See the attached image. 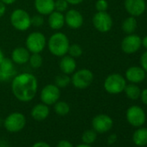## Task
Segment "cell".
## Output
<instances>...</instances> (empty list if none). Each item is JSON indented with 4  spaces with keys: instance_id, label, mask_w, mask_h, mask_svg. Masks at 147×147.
<instances>
[{
    "instance_id": "6da1fadb",
    "label": "cell",
    "mask_w": 147,
    "mask_h": 147,
    "mask_svg": "<svg viewBox=\"0 0 147 147\" xmlns=\"http://www.w3.org/2000/svg\"><path fill=\"white\" fill-rule=\"evenodd\" d=\"M37 89L38 82L33 74L21 73L11 80V92L19 101H31L36 97Z\"/></svg>"
},
{
    "instance_id": "7a4b0ae2",
    "label": "cell",
    "mask_w": 147,
    "mask_h": 147,
    "mask_svg": "<svg viewBox=\"0 0 147 147\" xmlns=\"http://www.w3.org/2000/svg\"><path fill=\"white\" fill-rule=\"evenodd\" d=\"M47 45L49 52L53 55L61 57L67 53L70 42L66 34L62 32H55L49 37Z\"/></svg>"
},
{
    "instance_id": "3957f363",
    "label": "cell",
    "mask_w": 147,
    "mask_h": 147,
    "mask_svg": "<svg viewBox=\"0 0 147 147\" xmlns=\"http://www.w3.org/2000/svg\"><path fill=\"white\" fill-rule=\"evenodd\" d=\"M31 17L30 14L23 9L14 10L10 18L12 27L18 31H26L31 26Z\"/></svg>"
},
{
    "instance_id": "277c9868",
    "label": "cell",
    "mask_w": 147,
    "mask_h": 147,
    "mask_svg": "<svg viewBox=\"0 0 147 147\" xmlns=\"http://www.w3.org/2000/svg\"><path fill=\"white\" fill-rule=\"evenodd\" d=\"M94 78V74L91 70L88 68H82L73 73L71 83L77 89H85L93 83Z\"/></svg>"
},
{
    "instance_id": "5b68a950",
    "label": "cell",
    "mask_w": 147,
    "mask_h": 147,
    "mask_svg": "<svg viewBox=\"0 0 147 147\" xmlns=\"http://www.w3.org/2000/svg\"><path fill=\"white\" fill-rule=\"evenodd\" d=\"M126 80L119 74H111L104 82V88L110 94H119L125 88Z\"/></svg>"
},
{
    "instance_id": "8992f818",
    "label": "cell",
    "mask_w": 147,
    "mask_h": 147,
    "mask_svg": "<svg viewBox=\"0 0 147 147\" xmlns=\"http://www.w3.org/2000/svg\"><path fill=\"white\" fill-rule=\"evenodd\" d=\"M25 45L26 49L30 53H41L47 45V40L43 33L34 31L27 36Z\"/></svg>"
},
{
    "instance_id": "52a82bcc",
    "label": "cell",
    "mask_w": 147,
    "mask_h": 147,
    "mask_svg": "<svg viewBox=\"0 0 147 147\" xmlns=\"http://www.w3.org/2000/svg\"><path fill=\"white\" fill-rule=\"evenodd\" d=\"M25 125V116L18 112H15L9 114L4 121L5 128L10 132H18L24 128Z\"/></svg>"
},
{
    "instance_id": "ba28073f",
    "label": "cell",
    "mask_w": 147,
    "mask_h": 147,
    "mask_svg": "<svg viewBox=\"0 0 147 147\" xmlns=\"http://www.w3.org/2000/svg\"><path fill=\"white\" fill-rule=\"evenodd\" d=\"M125 117L127 122L134 127L143 126L146 120V114L144 111L138 106L130 107L126 111Z\"/></svg>"
},
{
    "instance_id": "9c48e42d",
    "label": "cell",
    "mask_w": 147,
    "mask_h": 147,
    "mask_svg": "<svg viewBox=\"0 0 147 147\" xmlns=\"http://www.w3.org/2000/svg\"><path fill=\"white\" fill-rule=\"evenodd\" d=\"M92 21L94 27L101 33L108 32L113 27V18L107 11H97Z\"/></svg>"
},
{
    "instance_id": "30bf717a",
    "label": "cell",
    "mask_w": 147,
    "mask_h": 147,
    "mask_svg": "<svg viewBox=\"0 0 147 147\" xmlns=\"http://www.w3.org/2000/svg\"><path fill=\"white\" fill-rule=\"evenodd\" d=\"M61 96L60 88L55 84H48L46 85L40 93V99L42 103L52 106L56 101L59 100Z\"/></svg>"
},
{
    "instance_id": "8fae6325",
    "label": "cell",
    "mask_w": 147,
    "mask_h": 147,
    "mask_svg": "<svg viewBox=\"0 0 147 147\" xmlns=\"http://www.w3.org/2000/svg\"><path fill=\"white\" fill-rule=\"evenodd\" d=\"M113 125V119L104 113L96 115L92 120L93 129L98 133H105L109 131Z\"/></svg>"
},
{
    "instance_id": "7c38bea8",
    "label": "cell",
    "mask_w": 147,
    "mask_h": 147,
    "mask_svg": "<svg viewBox=\"0 0 147 147\" xmlns=\"http://www.w3.org/2000/svg\"><path fill=\"white\" fill-rule=\"evenodd\" d=\"M17 75L15 63L11 59L5 58L0 63V82H7L11 81Z\"/></svg>"
},
{
    "instance_id": "4fadbf2b",
    "label": "cell",
    "mask_w": 147,
    "mask_h": 147,
    "mask_svg": "<svg viewBox=\"0 0 147 147\" xmlns=\"http://www.w3.org/2000/svg\"><path fill=\"white\" fill-rule=\"evenodd\" d=\"M142 46V39L135 34H129L121 42V49L125 54H133Z\"/></svg>"
},
{
    "instance_id": "5bb4252c",
    "label": "cell",
    "mask_w": 147,
    "mask_h": 147,
    "mask_svg": "<svg viewBox=\"0 0 147 147\" xmlns=\"http://www.w3.org/2000/svg\"><path fill=\"white\" fill-rule=\"evenodd\" d=\"M65 24L72 30L80 29L84 24V18L82 14L75 9H71L67 11L64 15Z\"/></svg>"
},
{
    "instance_id": "9a60e30c",
    "label": "cell",
    "mask_w": 147,
    "mask_h": 147,
    "mask_svg": "<svg viewBox=\"0 0 147 147\" xmlns=\"http://www.w3.org/2000/svg\"><path fill=\"white\" fill-rule=\"evenodd\" d=\"M124 5L127 13L134 18L141 16L146 8L144 0H125Z\"/></svg>"
},
{
    "instance_id": "2e32d148",
    "label": "cell",
    "mask_w": 147,
    "mask_h": 147,
    "mask_svg": "<svg viewBox=\"0 0 147 147\" xmlns=\"http://www.w3.org/2000/svg\"><path fill=\"white\" fill-rule=\"evenodd\" d=\"M146 72L138 66H132L126 69L125 71V80L131 83H140L145 79Z\"/></svg>"
},
{
    "instance_id": "e0dca14e",
    "label": "cell",
    "mask_w": 147,
    "mask_h": 147,
    "mask_svg": "<svg viewBox=\"0 0 147 147\" xmlns=\"http://www.w3.org/2000/svg\"><path fill=\"white\" fill-rule=\"evenodd\" d=\"M59 67L62 74H65V75L67 76L72 75L76 70V67H77L76 58L70 56L69 55H65L61 56L59 63Z\"/></svg>"
},
{
    "instance_id": "ac0fdd59",
    "label": "cell",
    "mask_w": 147,
    "mask_h": 147,
    "mask_svg": "<svg viewBox=\"0 0 147 147\" xmlns=\"http://www.w3.org/2000/svg\"><path fill=\"white\" fill-rule=\"evenodd\" d=\"M30 52L26 47H17L11 52V60L14 63L22 65L29 61Z\"/></svg>"
},
{
    "instance_id": "d6986e66",
    "label": "cell",
    "mask_w": 147,
    "mask_h": 147,
    "mask_svg": "<svg viewBox=\"0 0 147 147\" xmlns=\"http://www.w3.org/2000/svg\"><path fill=\"white\" fill-rule=\"evenodd\" d=\"M34 6L38 14L47 16L55 11V0H35Z\"/></svg>"
},
{
    "instance_id": "ffe728a7",
    "label": "cell",
    "mask_w": 147,
    "mask_h": 147,
    "mask_svg": "<svg viewBox=\"0 0 147 147\" xmlns=\"http://www.w3.org/2000/svg\"><path fill=\"white\" fill-rule=\"evenodd\" d=\"M48 24L53 30H60L65 24L64 15L61 12L54 11L49 15Z\"/></svg>"
},
{
    "instance_id": "44dd1931",
    "label": "cell",
    "mask_w": 147,
    "mask_h": 147,
    "mask_svg": "<svg viewBox=\"0 0 147 147\" xmlns=\"http://www.w3.org/2000/svg\"><path fill=\"white\" fill-rule=\"evenodd\" d=\"M49 115V107L44 103H39L33 107L31 110V117L36 121H42Z\"/></svg>"
},
{
    "instance_id": "7402d4cb",
    "label": "cell",
    "mask_w": 147,
    "mask_h": 147,
    "mask_svg": "<svg viewBox=\"0 0 147 147\" xmlns=\"http://www.w3.org/2000/svg\"><path fill=\"white\" fill-rule=\"evenodd\" d=\"M132 141L134 144L139 147L147 145V128L138 127L132 134Z\"/></svg>"
},
{
    "instance_id": "603a6c76",
    "label": "cell",
    "mask_w": 147,
    "mask_h": 147,
    "mask_svg": "<svg viewBox=\"0 0 147 147\" xmlns=\"http://www.w3.org/2000/svg\"><path fill=\"white\" fill-rule=\"evenodd\" d=\"M124 92H125V94L128 99L132 100H136L139 99L141 90L136 84L131 83V84L125 85Z\"/></svg>"
},
{
    "instance_id": "cb8c5ba5",
    "label": "cell",
    "mask_w": 147,
    "mask_h": 147,
    "mask_svg": "<svg viewBox=\"0 0 147 147\" xmlns=\"http://www.w3.org/2000/svg\"><path fill=\"white\" fill-rule=\"evenodd\" d=\"M138 26V23L137 20L134 17L131 16L126 18L123 23H122V30L125 33H126L127 35L129 34H133V32L136 30Z\"/></svg>"
},
{
    "instance_id": "d4e9b609",
    "label": "cell",
    "mask_w": 147,
    "mask_h": 147,
    "mask_svg": "<svg viewBox=\"0 0 147 147\" xmlns=\"http://www.w3.org/2000/svg\"><path fill=\"white\" fill-rule=\"evenodd\" d=\"M54 111L59 116H66L70 112V107L66 101H56L54 104Z\"/></svg>"
},
{
    "instance_id": "484cf974",
    "label": "cell",
    "mask_w": 147,
    "mask_h": 147,
    "mask_svg": "<svg viewBox=\"0 0 147 147\" xmlns=\"http://www.w3.org/2000/svg\"><path fill=\"white\" fill-rule=\"evenodd\" d=\"M71 83V78L69 76L65 74H61L55 78V85H56L59 88H64L67 87Z\"/></svg>"
},
{
    "instance_id": "4316f807",
    "label": "cell",
    "mask_w": 147,
    "mask_h": 147,
    "mask_svg": "<svg viewBox=\"0 0 147 147\" xmlns=\"http://www.w3.org/2000/svg\"><path fill=\"white\" fill-rule=\"evenodd\" d=\"M97 138V132L93 129V130H88L83 132L82 136V140L84 144H92L95 142Z\"/></svg>"
},
{
    "instance_id": "83f0119b",
    "label": "cell",
    "mask_w": 147,
    "mask_h": 147,
    "mask_svg": "<svg viewBox=\"0 0 147 147\" xmlns=\"http://www.w3.org/2000/svg\"><path fill=\"white\" fill-rule=\"evenodd\" d=\"M42 61L43 60L40 53H32V55H30L29 59L30 65L33 68H39L42 65Z\"/></svg>"
},
{
    "instance_id": "f1b7e54d",
    "label": "cell",
    "mask_w": 147,
    "mask_h": 147,
    "mask_svg": "<svg viewBox=\"0 0 147 147\" xmlns=\"http://www.w3.org/2000/svg\"><path fill=\"white\" fill-rule=\"evenodd\" d=\"M67 53L70 56H72L74 58H78V57L82 56V55L83 53V49L81 45H79L77 43H74V44L69 45Z\"/></svg>"
},
{
    "instance_id": "f546056e",
    "label": "cell",
    "mask_w": 147,
    "mask_h": 147,
    "mask_svg": "<svg viewBox=\"0 0 147 147\" xmlns=\"http://www.w3.org/2000/svg\"><path fill=\"white\" fill-rule=\"evenodd\" d=\"M69 4L66 0H55V11L59 12H65L68 9Z\"/></svg>"
},
{
    "instance_id": "4dcf8cb0",
    "label": "cell",
    "mask_w": 147,
    "mask_h": 147,
    "mask_svg": "<svg viewBox=\"0 0 147 147\" xmlns=\"http://www.w3.org/2000/svg\"><path fill=\"white\" fill-rule=\"evenodd\" d=\"M30 21H31V25L34 26V27H41L44 24L43 17L42 15H40V14L31 17Z\"/></svg>"
},
{
    "instance_id": "1f68e13d",
    "label": "cell",
    "mask_w": 147,
    "mask_h": 147,
    "mask_svg": "<svg viewBox=\"0 0 147 147\" xmlns=\"http://www.w3.org/2000/svg\"><path fill=\"white\" fill-rule=\"evenodd\" d=\"M95 9L97 11H107L108 9V3L107 0H97L95 3Z\"/></svg>"
},
{
    "instance_id": "d6a6232c",
    "label": "cell",
    "mask_w": 147,
    "mask_h": 147,
    "mask_svg": "<svg viewBox=\"0 0 147 147\" xmlns=\"http://www.w3.org/2000/svg\"><path fill=\"white\" fill-rule=\"evenodd\" d=\"M140 65L141 67L147 73V50L144 52L140 57Z\"/></svg>"
},
{
    "instance_id": "836d02e7",
    "label": "cell",
    "mask_w": 147,
    "mask_h": 147,
    "mask_svg": "<svg viewBox=\"0 0 147 147\" xmlns=\"http://www.w3.org/2000/svg\"><path fill=\"white\" fill-rule=\"evenodd\" d=\"M141 101L147 106V88H144V90L141 91L140 93V96H139Z\"/></svg>"
},
{
    "instance_id": "e575fe53",
    "label": "cell",
    "mask_w": 147,
    "mask_h": 147,
    "mask_svg": "<svg viewBox=\"0 0 147 147\" xmlns=\"http://www.w3.org/2000/svg\"><path fill=\"white\" fill-rule=\"evenodd\" d=\"M56 147H74L68 140H60L57 143Z\"/></svg>"
},
{
    "instance_id": "d590c367",
    "label": "cell",
    "mask_w": 147,
    "mask_h": 147,
    "mask_svg": "<svg viewBox=\"0 0 147 147\" xmlns=\"http://www.w3.org/2000/svg\"><path fill=\"white\" fill-rule=\"evenodd\" d=\"M32 147H51V146L44 141H39V142L35 143L32 145Z\"/></svg>"
},
{
    "instance_id": "8d00e7d4",
    "label": "cell",
    "mask_w": 147,
    "mask_h": 147,
    "mask_svg": "<svg viewBox=\"0 0 147 147\" xmlns=\"http://www.w3.org/2000/svg\"><path fill=\"white\" fill-rule=\"evenodd\" d=\"M116 141H117V135L114 134V133L109 135V137L107 138V143H108L109 144H114Z\"/></svg>"
},
{
    "instance_id": "74e56055",
    "label": "cell",
    "mask_w": 147,
    "mask_h": 147,
    "mask_svg": "<svg viewBox=\"0 0 147 147\" xmlns=\"http://www.w3.org/2000/svg\"><path fill=\"white\" fill-rule=\"evenodd\" d=\"M5 12H6V5L0 1V18L4 17Z\"/></svg>"
},
{
    "instance_id": "f35d334b",
    "label": "cell",
    "mask_w": 147,
    "mask_h": 147,
    "mask_svg": "<svg viewBox=\"0 0 147 147\" xmlns=\"http://www.w3.org/2000/svg\"><path fill=\"white\" fill-rule=\"evenodd\" d=\"M66 1L69 4V5H78L80 4H82L84 0H66Z\"/></svg>"
},
{
    "instance_id": "ab89813d",
    "label": "cell",
    "mask_w": 147,
    "mask_h": 147,
    "mask_svg": "<svg viewBox=\"0 0 147 147\" xmlns=\"http://www.w3.org/2000/svg\"><path fill=\"white\" fill-rule=\"evenodd\" d=\"M1 2H3L5 5H12V4H14L17 0H0Z\"/></svg>"
},
{
    "instance_id": "60d3db41",
    "label": "cell",
    "mask_w": 147,
    "mask_h": 147,
    "mask_svg": "<svg viewBox=\"0 0 147 147\" xmlns=\"http://www.w3.org/2000/svg\"><path fill=\"white\" fill-rule=\"evenodd\" d=\"M142 45L144 49H147V36H145L143 39H142Z\"/></svg>"
},
{
    "instance_id": "b9f144b4",
    "label": "cell",
    "mask_w": 147,
    "mask_h": 147,
    "mask_svg": "<svg viewBox=\"0 0 147 147\" xmlns=\"http://www.w3.org/2000/svg\"><path fill=\"white\" fill-rule=\"evenodd\" d=\"M5 59V54L3 52V50L0 49V63L3 61V60Z\"/></svg>"
},
{
    "instance_id": "7bdbcfd3",
    "label": "cell",
    "mask_w": 147,
    "mask_h": 147,
    "mask_svg": "<svg viewBox=\"0 0 147 147\" xmlns=\"http://www.w3.org/2000/svg\"><path fill=\"white\" fill-rule=\"evenodd\" d=\"M76 147H92L91 146V144H79V145H77Z\"/></svg>"
},
{
    "instance_id": "ee69618b",
    "label": "cell",
    "mask_w": 147,
    "mask_h": 147,
    "mask_svg": "<svg viewBox=\"0 0 147 147\" xmlns=\"http://www.w3.org/2000/svg\"><path fill=\"white\" fill-rule=\"evenodd\" d=\"M145 11H146V12H147V4H146V8H145Z\"/></svg>"
},
{
    "instance_id": "f6af8a7d",
    "label": "cell",
    "mask_w": 147,
    "mask_h": 147,
    "mask_svg": "<svg viewBox=\"0 0 147 147\" xmlns=\"http://www.w3.org/2000/svg\"><path fill=\"white\" fill-rule=\"evenodd\" d=\"M145 79L147 80V74H146V76H145Z\"/></svg>"
},
{
    "instance_id": "bcb514c9",
    "label": "cell",
    "mask_w": 147,
    "mask_h": 147,
    "mask_svg": "<svg viewBox=\"0 0 147 147\" xmlns=\"http://www.w3.org/2000/svg\"><path fill=\"white\" fill-rule=\"evenodd\" d=\"M0 147H7V146H0Z\"/></svg>"
}]
</instances>
